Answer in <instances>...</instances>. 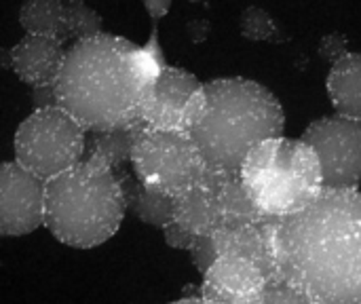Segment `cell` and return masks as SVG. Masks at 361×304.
<instances>
[{
	"instance_id": "ba28073f",
	"label": "cell",
	"mask_w": 361,
	"mask_h": 304,
	"mask_svg": "<svg viewBox=\"0 0 361 304\" xmlns=\"http://www.w3.org/2000/svg\"><path fill=\"white\" fill-rule=\"evenodd\" d=\"M319 159L324 190H355L361 184V121L330 114L313 121L300 138Z\"/></svg>"
},
{
	"instance_id": "cb8c5ba5",
	"label": "cell",
	"mask_w": 361,
	"mask_h": 304,
	"mask_svg": "<svg viewBox=\"0 0 361 304\" xmlns=\"http://www.w3.org/2000/svg\"><path fill=\"white\" fill-rule=\"evenodd\" d=\"M163 237H165V243L169 245V248H173V250H192V245H195V241H197V237L188 231V229H184L180 222H169L165 229H163Z\"/></svg>"
},
{
	"instance_id": "6da1fadb",
	"label": "cell",
	"mask_w": 361,
	"mask_h": 304,
	"mask_svg": "<svg viewBox=\"0 0 361 304\" xmlns=\"http://www.w3.org/2000/svg\"><path fill=\"white\" fill-rule=\"evenodd\" d=\"M281 281L317 304H361V193L324 190L275 229Z\"/></svg>"
},
{
	"instance_id": "5bb4252c",
	"label": "cell",
	"mask_w": 361,
	"mask_h": 304,
	"mask_svg": "<svg viewBox=\"0 0 361 304\" xmlns=\"http://www.w3.org/2000/svg\"><path fill=\"white\" fill-rule=\"evenodd\" d=\"M66 53L61 42L42 38V36H25L8 51V66L13 72L34 89H53Z\"/></svg>"
},
{
	"instance_id": "44dd1931",
	"label": "cell",
	"mask_w": 361,
	"mask_h": 304,
	"mask_svg": "<svg viewBox=\"0 0 361 304\" xmlns=\"http://www.w3.org/2000/svg\"><path fill=\"white\" fill-rule=\"evenodd\" d=\"M68 6V28H70V36L78 38V40H89L95 36H102V17L97 11H93L91 6H87L85 2L72 0L66 2Z\"/></svg>"
},
{
	"instance_id": "4fadbf2b",
	"label": "cell",
	"mask_w": 361,
	"mask_h": 304,
	"mask_svg": "<svg viewBox=\"0 0 361 304\" xmlns=\"http://www.w3.org/2000/svg\"><path fill=\"white\" fill-rule=\"evenodd\" d=\"M222 178L224 174L207 169V174L192 188L173 199V220L188 229L195 237L216 235L224 229Z\"/></svg>"
},
{
	"instance_id": "83f0119b",
	"label": "cell",
	"mask_w": 361,
	"mask_h": 304,
	"mask_svg": "<svg viewBox=\"0 0 361 304\" xmlns=\"http://www.w3.org/2000/svg\"><path fill=\"white\" fill-rule=\"evenodd\" d=\"M169 304H207L201 296H184V298H180V300H176V303H169Z\"/></svg>"
},
{
	"instance_id": "3957f363",
	"label": "cell",
	"mask_w": 361,
	"mask_h": 304,
	"mask_svg": "<svg viewBox=\"0 0 361 304\" xmlns=\"http://www.w3.org/2000/svg\"><path fill=\"white\" fill-rule=\"evenodd\" d=\"M133 49L131 40L110 34L78 40L66 53L55 104L91 133L137 121L144 87L133 66Z\"/></svg>"
},
{
	"instance_id": "d4e9b609",
	"label": "cell",
	"mask_w": 361,
	"mask_h": 304,
	"mask_svg": "<svg viewBox=\"0 0 361 304\" xmlns=\"http://www.w3.org/2000/svg\"><path fill=\"white\" fill-rule=\"evenodd\" d=\"M347 36L345 34H338V32H332L328 36L322 38L319 42V55L332 63H336L338 59H343L347 55Z\"/></svg>"
},
{
	"instance_id": "8992f818",
	"label": "cell",
	"mask_w": 361,
	"mask_h": 304,
	"mask_svg": "<svg viewBox=\"0 0 361 304\" xmlns=\"http://www.w3.org/2000/svg\"><path fill=\"white\" fill-rule=\"evenodd\" d=\"M85 127L57 104L40 106L15 131V161L44 182L80 163Z\"/></svg>"
},
{
	"instance_id": "ac0fdd59",
	"label": "cell",
	"mask_w": 361,
	"mask_h": 304,
	"mask_svg": "<svg viewBox=\"0 0 361 304\" xmlns=\"http://www.w3.org/2000/svg\"><path fill=\"white\" fill-rule=\"evenodd\" d=\"M19 23L27 36L63 42L70 36L68 6L59 0H30L19 8Z\"/></svg>"
},
{
	"instance_id": "277c9868",
	"label": "cell",
	"mask_w": 361,
	"mask_h": 304,
	"mask_svg": "<svg viewBox=\"0 0 361 304\" xmlns=\"http://www.w3.org/2000/svg\"><path fill=\"white\" fill-rule=\"evenodd\" d=\"M127 212L118 176L87 157L76 167L47 182L44 226L70 248L89 250L106 243Z\"/></svg>"
},
{
	"instance_id": "2e32d148",
	"label": "cell",
	"mask_w": 361,
	"mask_h": 304,
	"mask_svg": "<svg viewBox=\"0 0 361 304\" xmlns=\"http://www.w3.org/2000/svg\"><path fill=\"white\" fill-rule=\"evenodd\" d=\"M125 195L127 212H131L137 220L144 224H152L159 229H165L169 222H173V199L165 197L157 190L146 188L137 178L127 174L125 169H114Z\"/></svg>"
},
{
	"instance_id": "603a6c76",
	"label": "cell",
	"mask_w": 361,
	"mask_h": 304,
	"mask_svg": "<svg viewBox=\"0 0 361 304\" xmlns=\"http://www.w3.org/2000/svg\"><path fill=\"white\" fill-rule=\"evenodd\" d=\"M190 256H192V262L197 267V271L201 275H205L214 265L216 260L220 258L218 256V250H216V241H214V235H203V237H197L192 250H190Z\"/></svg>"
},
{
	"instance_id": "9c48e42d",
	"label": "cell",
	"mask_w": 361,
	"mask_h": 304,
	"mask_svg": "<svg viewBox=\"0 0 361 304\" xmlns=\"http://www.w3.org/2000/svg\"><path fill=\"white\" fill-rule=\"evenodd\" d=\"M203 83L186 70L167 66L150 85L142 89L137 118L154 131L186 133L192 104Z\"/></svg>"
},
{
	"instance_id": "30bf717a",
	"label": "cell",
	"mask_w": 361,
	"mask_h": 304,
	"mask_svg": "<svg viewBox=\"0 0 361 304\" xmlns=\"http://www.w3.org/2000/svg\"><path fill=\"white\" fill-rule=\"evenodd\" d=\"M47 182L17 161L0 167V233L21 237L44 224Z\"/></svg>"
},
{
	"instance_id": "4316f807",
	"label": "cell",
	"mask_w": 361,
	"mask_h": 304,
	"mask_svg": "<svg viewBox=\"0 0 361 304\" xmlns=\"http://www.w3.org/2000/svg\"><path fill=\"white\" fill-rule=\"evenodd\" d=\"M207 21H192L190 25H188V32H190V38L195 40V42H199V40H203L205 36H207Z\"/></svg>"
},
{
	"instance_id": "484cf974",
	"label": "cell",
	"mask_w": 361,
	"mask_h": 304,
	"mask_svg": "<svg viewBox=\"0 0 361 304\" xmlns=\"http://www.w3.org/2000/svg\"><path fill=\"white\" fill-rule=\"evenodd\" d=\"M144 6H146L150 19H152V21H159V19L171 8V2H167V0H148Z\"/></svg>"
},
{
	"instance_id": "7402d4cb",
	"label": "cell",
	"mask_w": 361,
	"mask_h": 304,
	"mask_svg": "<svg viewBox=\"0 0 361 304\" xmlns=\"http://www.w3.org/2000/svg\"><path fill=\"white\" fill-rule=\"evenodd\" d=\"M262 304H317L311 300L307 294L290 286L288 281H275L267 288L264 300Z\"/></svg>"
},
{
	"instance_id": "d6986e66",
	"label": "cell",
	"mask_w": 361,
	"mask_h": 304,
	"mask_svg": "<svg viewBox=\"0 0 361 304\" xmlns=\"http://www.w3.org/2000/svg\"><path fill=\"white\" fill-rule=\"evenodd\" d=\"M222 212H224V229L258 224L269 220V216H264L247 195L239 174H224L222 178Z\"/></svg>"
},
{
	"instance_id": "5b68a950",
	"label": "cell",
	"mask_w": 361,
	"mask_h": 304,
	"mask_svg": "<svg viewBox=\"0 0 361 304\" xmlns=\"http://www.w3.org/2000/svg\"><path fill=\"white\" fill-rule=\"evenodd\" d=\"M243 186L269 218H288L324 193L322 165L302 140L275 138L258 144L241 165Z\"/></svg>"
},
{
	"instance_id": "e0dca14e",
	"label": "cell",
	"mask_w": 361,
	"mask_h": 304,
	"mask_svg": "<svg viewBox=\"0 0 361 304\" xmlns=\"http://www.w3.org/2000/svg\"><path fill=\"white\" fill-rule=\"evenodd\" d=\"M146 129L148 127L137 118L129 125H123L110 131L91 133V146H89L87 157L97 159L112 169H123V165L131 161L133 148Z\"/></svg>"
},
{
	"instance_id": "8fae6325",
	"label": "cell",
	"mask_w": 361,
	"mask_h": 304,
	"mask_svg": "<svg viewBox=\"0 0 361 304\" xmlns=\"http://www.w3.org/2000/svg\"><path fill=\"white\" fill-rule=\"evenodd\" d=\"M269 279L252 262L237 256H222L203 275L199 288L207 304H262Z\"/></svg>"
},
{
	"instance_id": "ffe728a7",
	"label": "cell",
	"mask_w": 361,
	"mask_h": 304,
	"mask_svg": "<svg viewBox=\"0 0 361 304\" xmlns=\"http://www.w3.org/2000/svg\"><path fill=\"white\" fill-rule=\"evenodd\" d=\"M241 34L256 42H283L288 38L275 17L260 6H247L241 13Z\"/></svg>"
},
{
	"instance_id": "52a82bcc",
	"label": "cell",
	"mask_w": 361,
	"mask_h": 304,
	"mask_svg": "<svg viewBox=\"0 0 361 304\" xmlns=\"http://www.w3.org/2000/svg\"><path fill=\"white\" fill-rule=\"evenodd\" d=\"M135 178L150 190L165 197H180L192 188L207 165L186 133L146 129L131 154Z\"/></svg>"
},
{
	"instance_id": "7a4b0ae2",
	"label": "cell",
	"mask_w": 361,
	"mask_h": 304,
	"mask_svg": "<svg viewBox=\"0 0 361 304\" xmlns=\"http://www.w3.org/2000/svg\"><path fill=\"white\" fill-rule=\"evenodd\" d=\"M283 108L260 83L214 78L203 83L188 118L186 135L207 169L239 174L247 154L262 142L283 138Z\"/></svg>"
},
{
	"instance_id": "7c38bea8",
	"label": "cell",
	"mask_w": 361,
	"mask_h": 304,
	"mask_svg": "<svg viewBox=\"0 0 361 304\" xmlns=\"http://www.w3.org/2000/svg\"><path fill=\"white\" fill-rule=\"evenodd\" d=\"M277 218H269L258 224L228 226L214 235L218 256H237L258 267L269 284L281 281L277 256H275V229Z\"/></svg>"
},
{
	"instance_id": "9a60e30c",
	"label": "cell",
	"mask_w": 361,
	"mask_h": 304,
	"mask_svg": "<svg viewBox=\"0 0 361 304\" xmlns=\"http://www.w3.org/2000/svg\"><path fill=\"white\" fill-rule=\"evenodd\" d=\"M328 95L336 114L361 121V53H347L332 63Z\"/></svg>"
}]
</instances>
